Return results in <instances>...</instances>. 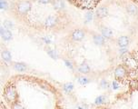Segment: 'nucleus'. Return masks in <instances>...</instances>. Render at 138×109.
<instances>
[{"label":"nucleus","instance_id":"obj_1","mask_svg":"<svg viewBox=\"0 0 138 109\" xmlns=\"http://www.w3.org/2000/svg\"><path fill=\"white\" fill-rule=\"evenodd\" d=\"M63 14L58 15H50L44 20L43 28L45 30H56L61 25V16Z\"/></svg>","mask_w":138,"mask_h":109},{"label":"nucleus","instance_id":"obj_2","mask_svg":"<svg viewBox=\"0 0 138 109\" xmlns=\"http://www.w3.org/2000/svg\"><path fill=\"white\" fill-rule=\"evenodd\" d=\"M3 96H4L5 100L9 104V105H11L15 102L18 101L19 99L17 87L12 85H8L5 87L4 92H3Z\"/></svg>","mask_w":138,"mask_h":109},{"label":"nucleus","instance_id":"obj_3","mask_svg":"<svg viewBox=\"0 0 138 109\" xmlns=\"http://www.w3.org/2000/svg\"><path fill=\"white\" fill-rule=\"evenodd\" d=\"M32 3L30 0H19L18 2L16 4L15 11L18 17H26L28 12L31 10Z\"/></svg>","mask_w":138,"mask_h":109},{"label":"nucleus","instance_id":"obj_4","mask_svg":"<svg viewBox=\"0 0 138 109\" xmlns=\"http://www.w3.org/2000/svg\"><path fill=\"white\" fill-rule=\"evenodd\" d=\"M86 35V30L82 27L74 28L67 35V40L71 43H78L85 39Z\"/></svg>","mask_w":138,"mask_h":109},{"label":"nucleus","instance_id":"obj_5","mask_svg":"<svg viewBox=\"0 0 138 109\" xmlns=\"http://www.w3.org/2000/svg\"><path fill=\"white\" fill-rule=\"evenodd\" d=\"M96 26L99 30V33L105 37L107 41L110 42H116V39L114 38V35L113 30L110 27H108L107 26H105V24H103L102 22H97Z\"/></svg>","mask_w":138,"mask_h":109},{"label":"nucleus","instance_id":"obj_6","mask_svg":"<svg viewBox=\"0 0 138 109\" xmlns=\"http://www.w3.org/2000/svg\"><path fill=\"white\" fill-rule=\"evenodd\" d=\"M114 76L116 80H117L118 82L124 81L126 79L127 76H128V69L125 67V65L117 66L114 71Z\"/></svg>","mask_w":138,"mask_h":109},{"label":"nucleus","instance_id":"obj_7","mask_svg":"<svg viewBox=\"0 0 138 109\" xmlns=\"http://www.w3.org/2000/svg\"><path fill=\"white\" fill-rule=\"evenodd\" d=\"M90 34H91L92 40H93L94 44H95V46H106L107 40L103 37L100 33L95 32V31H91Z\"/></svg>","mask_w":138,"mask_h":109},{"label":"nucleus","instance_id":"obj_8","mask_svg":"<svg viewBox=\"0 0 138 109\" xmlns=\"http://www.w3.org/2000/svg\"><path fill=\"white\" fill-rule=\"evenodd\" d=\"M108 14H109V10L105 6H98V8H96V10H95V19L97 22H101L103 19L105 18V17L108 16Z\"/></svg>","mask_w":138,"mask_h":109},{"label":"nucleus","instance_id":"obj_9","mask_svg":"<svg viewBox=\"0 0 138 109\" xmlns=\"http://www.w3.org/2000/svg\"><path fill=\"white\" fill-rule=\"evenodd\" d=\"M124 65L128 70H136L138 68L137 60L133 56H130L129 55L124 58Z\"/></svg>","mask_w":138,"mask_h":109},{"label":"nucleus","instance_id":"obj_10","mask_svg":"<svg viewBox=\"0 0 138 109\" xmlns=\"http://www.w3.org/2000/svg\"><path fill=\"white\" fill-rule=\"evenodd\" d=\"M91 73V67L86 61H84L79 66H77L76 74L80 75H90Z\"/></svg>","mask_w":138,"mask_h":109},{"label":"nucleus","instance_id":"obj_11","mask_svg":"<svg viewBox=\"0 0 138 109\" xmlns=\"http://www.w3.org/2000/svg\"><path fill=\"white\" fill-rule=\"evenodd\" d=\"M52 4L54 9L58 14H63L65 10V3L64 0H52Z\"/></svg>","mask_w":138,"mask_h":109},{"label":"nucleus","instance_id":"obj_12","mask_svg":"<svg viewBox=\"0 0 138 109\" xmlns=\"http://www.w3.org/2000/svg\"><path fill=\"white\" fill-rule=\"evenodd\" d=\"M116 45L119 48H125L128 47L129 44H130V37L128 35H121L116 40Z\"/></svg>","mask_w":138,"mask_h":109},{"label":"nucleus","instance_id":"obj_13","mask_svg":"<svg viewBox=\"0 0 138 109\" xmlns=\"http://www.w3.org/2000/svg\"><path fill=\"white\" fill-rule=\"evenodd\" d=\"M125 10L132 17H135L138 16V6L134 2H129L125 4Z\"/></svg>","mask_w":138,"mask_h":109},{"label":"nucleus","instance_id":"obj_14","mask_svg":"<svg viewBox=\"0 0 138 109\" xmlns=\"http://www.w3.org/2000/svg\"><path fill=\"white\" fill-rule=\"evenodd\" d=\"M75 77H76V80H77V82H78V84L81 85H86L92 82V78L90 77V76H88V75L76 74Z\"/></svg>","mask_w":138,"mask_h":109},{"label":"nucleus","instance_id":"obj_15","mask_svg":"<svg viewBox=\"0 0 138 109\" xmlns=\"http://www.w3.org/2000/svg\"><path fill=\"white\" fill-rule=\"evenodd\" d=\"M12 67L14 70L20 73L26 72L28 70L27 65L26 63H23V62H14V63H12Z\"/></svg>","mask_w":138,"mask_h":109},{"label":"nucleus","instance_id":"obj_16","mask_svg":"<svg viewBox=\"0 0 138 109\" xmlns=\"http://www.w3.org/2000/svg\"><path fill=\"white\" fill-rule=\"evenodd\" d=\"M1 57H2L3 61L6 62L7 64H11L12 65V55L10 53V51L6 47H2L1 50Z\"/></svg>","mask_w":138,"mask_h":109},{"label":"nucleus","instance_id":"obj_17","mask_svg":"<svg viewBox=\"0 0 138 109\" xmlns=\"http://www.w3.org/2000/svg\"><path fill=\"white\" fill-rule=\"evenodd\" d=\"M0 34H1V37L4 41H10L13 38V34H12L11 30L6 29L4 26H1V29H0Z\"/></svg>","mask_w":138,"mask_h":109},{"label":"nucleus","instance_id":"obj_18","mask_svg":"<svg viewBox=\"0 0 138 109\" xmlns=\"http://www.w3.org/2000/svg\"><path fill=\"white\" fill-rule=\"evenodd\" d=\"M44 49H45V51L47 52V55H48L51 58H53V59L56 60V59H58V58L60 57V55L58 54V52L56 51V49H54V48L51 47V46H45V47H44Z\"/></svg>","mask_w":138,"mask_h":109},{"label":"nucleus","instance_id":"obj_19","mask_svg":"<svg viewBox=\"0 0 138 109\" xmlns=\"http://www.w3.org/2000/svg\"><path fill=\"white\" fill-rule=\"evenodd\" d=\"M62 59H63L65 65L66 66V67H68L69 69H71L73 71H76L77 66H75V61H73L72 59H69V58H65V57H63Z\"/></svg>","mask_w":138,"mask_h":109},{"label":"nucleus","instance_id":"obj_20","mask_svg":"<svg viewBox=\"0 0 138 109\" xmlns=\"http://www.w3.org/2000/svg\"><path fill=\"white\" fill-rule=\"evenodd\" d=\"M107 102V96L105 95H101V96H97L95 100V105H104Z\"/></svg>","mask_w":138,"mask_h":109},{"label":"nucleus","instance_id":"obj_21","mask_svg":"<svg viewBox=\"0 0 138 109\" xmlns=\"http://www.w3.org/2000/svg\"><path fill=\"white\" fill-rule=\"evenodd\" d=\"M74 84L71 83V82H67V83L64 84L63 85H62V88H63V90L65 91V93H71L74 91Z\"/></svg>","mask_w":138,"mask_h":109},{"label":"nucleus","instance_id":"obj_22","mask_svg":"<svg viewBox=\"0 0 138 109\" xmlns=\"http://www.w3.org/2000/svg\"><path fill=\"white\" fill-rule=\"evenodd\" d=\"M110 86V83L106 79H102L99 83V87L101 89H108Z\"/></svg>","mask_w":138,"mask_h":109},{"label":"nucleus","instance_id":"obj_23","mask_svg":"<svg viewBox=\"0 0 138 109\" xmlns=\"http://www.w3.org/2000/svg\"><path fill=\"white\" fill-rule=\"evenodd\" d=\"M5 28H6V29H9V30H12L14 27H15V25H14V23L12 22V21L10 20H5L4 22H3V26Z\"/></svg>","mask_w":138,"mask_h":109},{"label":"nucleus","instance_id":"obj_24","mask_svg":"<svg viewBox=\"0 0 138 109\" xmlns=\"http://www.w3.org/2000/svg\"><path fill=\"white\" fill-rule=\"evenodd\" d=\"M0 8L2 10H7L9 8L7 0H0Z\"/></svg>","mask_w":138,"mask_h":109},{"label":"nucleus","instance_id":"obj_25","mask_svg":"<svg viewBox=\"0 0 138 109\" xmlns=\"http://www.w3.org/2000/svg\"><path fill=\"white\" fill-rule=\"evenodd\" d=\"M10 108L11 109H25L24 106L22 105V104L19 101H17L15 103H13L11 105H10Z\"/></svg>","mask_w":138,"mask_h":109},{"label":"nucleus","instance_id":"obj_26","mask_svg":"<svg viewBox=\"0 0 138 109\" xmlns=\"http://www.w3.org/2000/svg\"><path fill=\"white\" fill-rule=\"evenodd\" d=\"M94 16L93 13L92 12H88V13L86 14V16H85V23H89L91 22L92 20H93L94 18Z\"/></svg>","mask_w":138,"mask_h":109},{"label":"nucleus","instance_id":"obj_27","mask_svg":"<svg viewBox=\"0 0 138 109\" xmlns=\"http://www.w3.org/2000/svg\"><path fill=\"white\" fill-rule=\"evenodd\" d=\"M112 87L113 89H118L119 88V82L117 80H114L112 82Z\"/></svg>","mask_w":138,"mask_h":109},{"label":"nucleus","instance_id":"obj_28","mask_svg":"<svg viewBox=\"0 0 138 109\" xmlns=\"http://www.w3.org/2000/svg\"><path fill=\"white\" fill-rule=\"evenodd\" d=\"M38 3L40 4H43V5H47V4H50L52 2V0H36Z\"/></svg>","mask_w":138,"mask_h":109},{"label":"nucleus","instance_id":"obj_29","mask_svg":"<svg viewBox=\"0 0 138 109\" xmlns=\"http://www.w3.org/2000/svg\"><path fill=\"white\" fill-rule=\"evenodd\" d=\"M0 109H6V107L5 106L4 103H1V105H0Z\"/></svg>","mask_w":138,"mask_h":109},{"label":"nucleus","instance_id":"obj_30","mask_svg":"<svg viewBox=\"0 0 138 109\" xmlns=\"http://www.w3.org/2000/svg\"><path fill=\"white\" fill-rule=\"evenodd\" d=\"M68 2H70V3H72V4H75V0H67Z\"/></svg>","mask_w":138,"mask_h":109},{"label":"nucleus","instance_id":"obj_31","mask_svg":"<svg viewBox=\"0 0 138 109\" xmlns=\"http://www.w3.org/2000/svg\"><path fill=\"white\" fill-rule=\"evenodd\" d=\"M79 109H83V108H81V107H79Z\"/></svg>","mask_w":138,"mask_h":109},{"label":"nucleus","instance_id":"obj_32","mask_svg":"<svg viewBox=\"0 0 138 109\" xmlns=\"http://www.w3.org/2000/svg\"><path fill=\"white\" fill-rule=\"evenodd\" d=\"M132 1H133V0H132Z\"/></svg>","mask_w":138,"mask_h":109}]
</instances>
